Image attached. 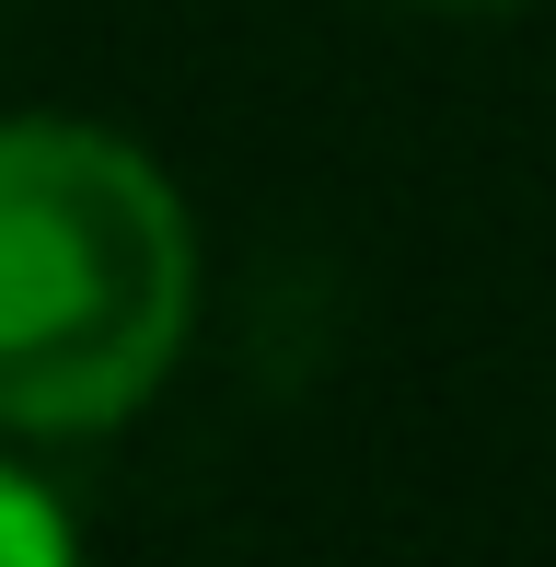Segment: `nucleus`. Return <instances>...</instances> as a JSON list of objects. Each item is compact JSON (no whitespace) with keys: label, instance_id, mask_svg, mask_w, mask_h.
I'll return each instance as SVG.
<instances>
[{"label":"nucleus","instance_id":"obj_3","mask_svg":"<svg viewBox=\"0 0 556 567\" xmlns=\"http://www.w3.org/2000/svg\"><path fill=\"white\" fill-rule=\"evenodd\" d=\"M452 12H487V0H452Z\"/></svg>","mask_w":556,"mask_h":567},{"label":"nucleus","instance_id":"obj_2","mask_svg":"<svg viewBox=\"0 0 556 567\" xmlns=\"http://www.w3.org/2000/svg\"><path fill=\"white\" fill-rule=\"evenodd\" d=\"M70 545H82V509H70L35 463L0 452V567H59Z\"/></svg>","mask_w":556,"mask_h":567},{"label":"nucleus","instance_id":"obj_1","mask_svg":"<svg viewBox=\"0 0 556 567\" xmlns=\"http://www.w3.org/2000/svg\"><path fill=\"white\" fill-rule=\"evenodd\" d=\"M197 220L140 140L0 116V441H105L197 337Z\"/></svg>","mask_w":556,"mask_h":567}]
</instances>
